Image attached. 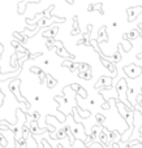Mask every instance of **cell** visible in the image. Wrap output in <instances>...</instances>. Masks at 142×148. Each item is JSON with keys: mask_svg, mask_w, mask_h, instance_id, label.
Instances as JSON below:
<instances>
[{"mask_svg": "<svg viewBox=\"0 0 142 148\" xmlns=\"http://www.w3.org/2000/svg\"><path fill=\"white\" fill-rule=\"evenodd\" d=\"M104 120H106V118H104L103 116H101V114H98V116H97V122H98V123H102Z\"/></svg>", "mask_w": 142, "mask_h": 148, "instance_id": "obj_3", "label": "cell"}, {"mask_svg": "<svg viewBox=\"0 0 142 148\" xmlns=\"http://www.w3.org/2000/svg\"><path fill=\"white\" fill-rule=\"evenodd\" d=\"M72 87H73V90H78V91H80V94L82 95V97H86V92L83 91L82 88H80V86H78V84H72Z\"/></svg>", "mask_w": 142, "mask_h": 148, "instance_id": "obj_2", "label": "cell"}, {"mask_svg": "<svg viewBox=\"0 0 142 148\" xmlns=\"http://www.w3.org/2000/svg\"><path fill=\"white\" fill-rule=\"evenodd\" d=\"M137 101H138V104H140V107H142V95H138L137 96Z\"/></svg>", "mask_w": 142, "mask_h": 148, "instance_id": "obj_4", "label": "cell"}, {"mask_svg": "<svg viewBox=\"0 0 142 148\" xmlns=\"http://www.w3.org/2000/svg\"><path fill=\"white\" fill-rule=\"evenodd\" d=\"M125 72H127L128 74H129L132 78H134V77H137V74H136L134 72L137 73H141V69H138V68H136L134 65H130V68H125Z\"/></svg>", "mask_w": 142, "mask_h": 148, "instance_id": "obj_1", "label": "cell"}]
</instances>
